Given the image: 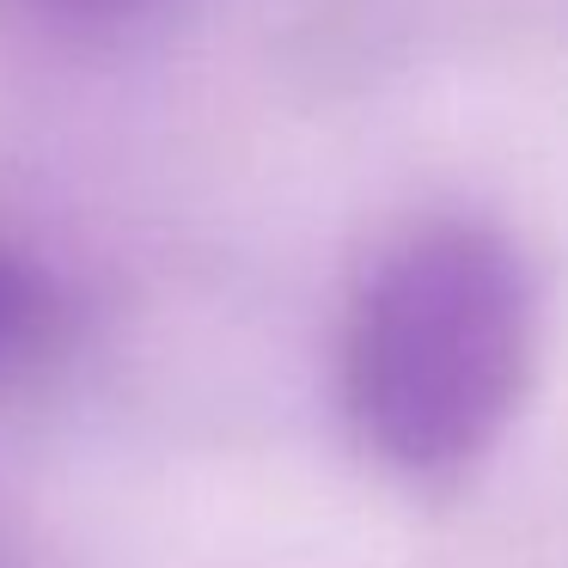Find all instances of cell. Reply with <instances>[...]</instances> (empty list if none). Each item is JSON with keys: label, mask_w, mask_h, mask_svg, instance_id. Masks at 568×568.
Masks as SVG:
<instances>
[{"label": "cell", "mask_w": 568, "mask_h": 568, "mask_svg": "<svg viewBox=\"0 0 568 568\" xmlns=\"http://www.w3.org/2000/svg\"><path fill=\"white\" fill-rule=\"evenodd\" d=\"M538 361V282L514 239L434 221L367 270L343 331V404L361 446L409 483L495 453Z\"/></svg>", "instance_id": "cell-1"}, {"label": "cell", "mask_w": 568, "mask_h": 568, "mask_svg": "<svg viewBox=\"0 0 568 568\" xmlns=\"http://www.w3.org/2000/svg\"><path fill=\"white\" fill-rule=\"evenodd\" d=\"M55 331H62V294H55V282L26 251L0 245V379L50 355Z\"/></svg>", "instance_id": "cell-2"}, {"label": "cell", "mask_w": 568, "mask_h": 568, "mask_svg": "<svg viewBox=\"0 0 568 568\" xmlns=\"http://www.w3.org/2000/svg\"><path fill=\"white\" fill-rule=\"evenodd\" d=\"M26 7L43 19V26L92 38V31H116V26H129V19L153 13L160 0H26Z\"/></svg>", "instance_id": "cell-3"}]
</instances>
